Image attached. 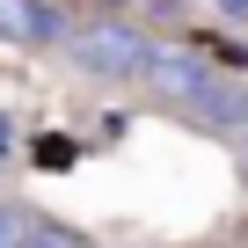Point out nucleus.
<instances>
[{"label":"nucleus","mask_w":248,"mask_h":248,"mask_svg":"<svg viewBox=\"0 0 248 248\" xmlns=\"http://www.w3.org/2000/svg\"><path fill=\"white\" fill-rule=\"evenodd\" d=\"M212 15H219L226 30H248V0H212Z\"/></svg>","instance_id":"423d86ee"},{"label":"nucleus","mask_w":248,"mask_h":248,"mask_svg":"<svg viewBox=\"0 0 248 248\" xmlns=\"http://www.w3.org/2000/svg\"><path fill=\"white\" fill-rule=\"evenodd\" d=\"M233 146H241V161H248V124H241V132H233Z\"/></svg>","instance_id":"0eeeda50"},{"label":"nucleus","mask_w":248,"mask_h":248,"mask_svg":"<svg viewBox=\"0 0 248 248\" xmlns=\"http://www.w3.org/2000/svg\"><path fill=\"white\" fill-rule=\"evenodd\" d=\"M59 51H66V66H73L80 80H109V88H124V80L146 73V59H154V30L132 22V15H80V22L59 37Z\"/></svg>","instance_id":"f03ea898"},{"label":"nucleus","mask_w":248,"mask_h":248,"mask_svg":"<svg viewBox=\"0 0 248 248\" xmlns=\"http://www.w3.org/2000/svg\"><path fill=\"white\" fill-rule=\"evenodd\" d=\"M22 248H95L73 219H51V212H30V233H22Z\"/></svg>","instance_id":"20e7f679"},{"label":"nucleus","mask_w":248,"mask_h":248,"mask_svg":"<svg viewBox=\"0 0 248 248\" xmlns=\"http://www.w3.org/2000/svg\"><path fill=\"white\" fill-rule=\"evenodd\" d=\"M22 233H30V204L22 197H0V248H22Z\"/></svg>","instance_id":"39448f33"},{"label":"nucleus","mask_w":248,"mask_h":248,"mask_svg":"<svg viewBox=\"0 0 248 248\" xmlns=\"http://www.w3.org/2000/svg\"><path fill=\"white\" fill-rule=\"evenodd\" d=\"M139 88H146L154 102L183 109L197 132L233 139L241 124H248V80H241V73H226V66H212V51H204L197 37H183V44L154 37V59H146Z\"/></svg>","instance_id":"f257e3e1"},{"label":"nucleus","mask_w":248,"mask_h":248,"mask_svg":"<svg viewBox=\"0 0 248 248\" xmlns=\"http://www.w3.org/2000/svg\"><path fill=\"white\" fill-rule=\"evenodd\" d=\"M66 30H73L66 0H0V44L15 51H59Z\"/></svg>","instance_id":"7ed1b4c3"}]
</instances>
